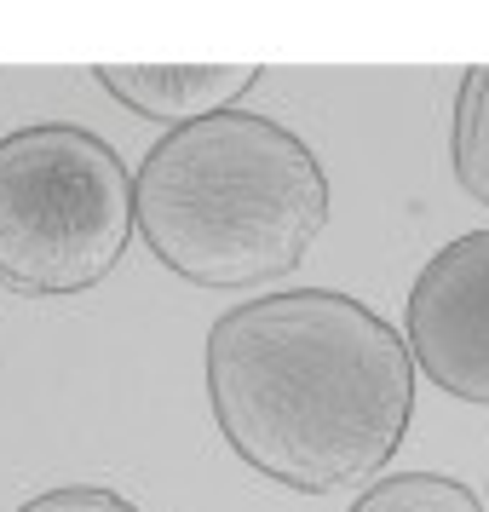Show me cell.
Listing matches in <instances>:
<instances>
[{
  "mask_svg": "<svg viewBox=\"0 0 489 512\" xmlns=\"http://www.w3.org/2000/svg\"><path fill=\"white\" fill-rule=\"evenodd\" d=\"M208 403L271 484L328 495L374 478L415 415V357L340 288H288L208 328Z\"/></svg>",
  "mask_w": 489,
  "mask_h": 512,
  "instance_id": "1",
  "label": "cell"
},
{
  "mask_svg": "<svg viewBox=\"0 0 489 512\" xmlns=\"http://www.w3.org/2000/svg\"><path fill=\"white\" fill-rule=\"evenodd\" d=\"M328 225L317 150L259 110L167 127L133 173V231L196 288L288 277Z\"/></svg>",
  "mask_w": 489,
  "mask_h": 512,
  "instance_id": "2",
  "label": "cell"
},
{
  "mask_svg": "<svg viewBox=\"0 0 489 512\" xmlns=\"http://www.w3.org/2000/svg\"><path fill=\"white\" fill-rule=\"evenodd\" d=\"M133 236V179L116 144L75 121L0 139V288L87 294Z\"/></svg>",
  "mask_w": 489,
  "mask_h": 512,
  "instance_id": "3",
  "label": "cell"
},
{
  "mask_svg": "<svg viewBox=\"0 0 489 512\" xmlns=\"http://www.w3.org/2000/svg\"><path fill=\"white\" fill-rule=\"evenodd\" d=\"M403 328L409 357L432 386L489 409V231L455 236L420 265Z\"/></svg>",
  "mask_w": 489,
  "mask_h": 512,
  "instance_id": "4",
  "label": "cell"
},
{
  "mask_svg": "<svg viewBox=\"0 0 489 512\" xmlns=\"http://www.w3.org/2000/svg\"><path fill=\"white\" fill-rule=\"evenodd\" d=\"M93 75L133 116L162 121V127H190V121L231 110L259 81V64H98Z\"/></svg>",
  "mask_w": 489,
  "mask_h": 512,
  "instance_id": "5",
  "label": "cell"
},
{
  "mask_svg": "<svg viewBox=\"0 0 489 512\" xmlns=\"http://www.w3.org/2000/svg\"><path fill=\"white\" fill-rule=\"evenodd\" d=\"M449 144H455V179H461V190L489 208V64H472L461 75Z\"/></svg>",
  "mask_w": 489,
  "mask_h": 512,
  "instance_id": "6",
  "label": "cell"
},
{
  "mask_svg": "<svg viewBox=\"0 0 489 512\" xmlns=\"http://www.w3.org/2000/svg\"><path fill=\"white\" fill-rule=\"evenodd\" d=\"M346 512H484L478 495L461 478L443 472H397V478H374Z\"/></svg>",
  "mask_w": 489,
  "mask_h": 512,
  "instance_id": "7",
  "label": "cell"
},
{
  "mask_svg": "<svg viewBox=\"0 0 489 512\" xmlns=\"http://www.w3.org/2000/svg\"><path fill=\"white\" fill-rule=\"evenodd\" d=\"M18 512H139L127 495L104 484H58V489H41V495H29Z\"/></svg>",
  "mask_w": 489,
  "mask_h": 512,
  "instance_id": "8",
  "label": "cell"
}]
</instances>
